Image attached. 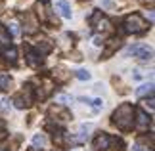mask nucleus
I'll return each instance as SVG.
<instances>
[{
	"label": "nucleus",
	"mask_w": 155,
	"mask_h": 151,
	"mask_svg": "<svg viewBox=\"0 0 155 151\" xmlns=\"http://www.w3.org/2000/svg\"><path fill=\"white\" fill-rule=\"evenodd\" d=\"M147 27H150V25L144 21V17H142L140 14H130V15H127V17H124V23H123V29L127 33H132V34L144 33Z\"/></svg>",
	"instance_id": "nucleus-2"
},
{
	"label": "nucleus",
	"mask_w": 155,
	"mask_h": 151,
	"mask_svg": "<svg viewBox=\"0 0 155 151\" xmlns=\"http://www.w3.org/2000/svg\"><path fill=\"white\" fill-rule=\"evenodd\" d=\"M88 103H90V105H94V107H96V109H100V107H104V100L96 98V100H90V101H88Z\"/></svg>",
	"instance_id": "nucleus-22"
},
{
	"label": "nucleus",
	"mask_w": 155,
	"mask_h": 151,
	"mask_svg": "<svg viewBox=\"0 0 155 151\" xmlns=\"http://www.w3.org/2000/svg\"><path fill=\"white\" fill-rule=\"evenodd\" d=\"M56 10L65 17V19H71V15H73V11H71L69 4L65 2V0H58V2H56Z\"/></svg>",
	"instance_id": "nucleus-10"
},
{
	"label": "nucleus",
	"mask_w": 155,
	"mask_h": 151,
	"mask_svg": "<svg viewBox=\"0 0 155 151\" xmlns=\"http://www.w3.org/2000/svg\"><path fill=\"white\" fill-rule=\"evenodd\" d=\"M109 149H115V151H124V142L121 140V138H113L111 136V146Z\"/></svg>",
	"instance_id": "nucleus-16"
},
{
	"label": "nucleus",
	"mask_w": 155,
	"mask_h": 151,
	"mask_svg": "<svg viewBox=\"0 0 155 151\" xmlns=\"http://www.w3.org/2000/svg\"><path fill=\"white\" fill-rule=\"evenodd\" d=\"M56 100L59 101V103H67V101H69L71 98H69V96H67V94H59V96H58V98H56Z\"/></svg>",
	"instance_id": "nucleus-24"
},
{
	"label": "nucleus",
	"mask_w": 155,
	"mask_h": 151,
	"mask_svg": "<svg viewBox=\"0 0 155 151\" xmlns=\"http://www.w3.org/2000/svg\"><path fill=\"white\" fill-rule=\"evenodd\" d=\"M54 77H56V80H59V82H65V80H67V77H69V73H65V69H56V73H54Z\"/></svg>",
	"instance_id": "nucleus-19"
},
{
	"label": "nucleus",
	"mask_w": 155,
	"mask_h": 151,
	"mask_svg": "<svg viewBox=\"0 0 155 151\" xmlns=\"http://www.w3.org/2000/svg\"><path fill=\"white\" fill-rule=\"evenodd\" d=\"M119 46H121V40H119V38H117V40H111V44L107 46V50L104 52V57H109V56H111V54L117 50Z\"/></svg>",
	"instance_id": "nucleus-17"
},
{
	"label": "nucleus",
	"mask_w": 155,
	"mask_h": 151,
	"mask_svg": "<svg viewBox=\"0 0 155 151\" xmlns=\"http://www.w3.org/2000/svg\"><path fill=\"white\" fill-rule=\"evenodd\" d=\"M6 31H8V33H12V34H19V27H17V23H8Z\"/></svg>",
	"instance_id": "nucleus-21"
},
{
	"label": "nucleus",
	"mask_w": 155,
	"mask_h": 151,
	"mask_svg": "<svg viewBox=\"0 0 155 151\" xmlns=\"http://www.w3.org/2000/svg\"><path fill=\"white\" fill-rule=\"evenodd\" d=\"M94 44H96V46H102V44H104V38H100V37H94Z\"/></svg>",
	"instance_id": "nucleus-26"
},
{
	"label": "nucleus",
	"mask_w": 155,
	"mask_h": 151,
	"mask_svg": "<svg viewBox=\"0 0 155 151\" xmlns=\"http://www.w3.org/2000/svg\"><path fill=\"white\" fill-rule=\"evenodd\" d=\"M75 75H77V78H81V80H88V78H90V73H88L86 69H79Z\"/></svg>",
	"instance_id": "nucleus-20"
},
{
	"label": "nucleus",
	"mask_w": 155,
	"mask_h": 151,
	"mask_svg": "<svg viewBox=\"0 0 155 151\" xmlns=\"http://www.w3.org/2000/svg\"><path fill=\"white\" fill-rule=\"evenodd\" d=\"M92 146H94V149H96V151H107V149H109V146H111V136L102 132V134H98L96 138H94V143H92Z\"/></svg>",
	"instance_id": "nucleus-4"
},
{
	"label": "nucleus",
	"mask_w": 155,
	"mask_h": 151,
	"mask_svg": "<svg viewBox=\"0 0 155 151\" xmlns=\"http://www.w3.org/2000/svg\"><path fill=\"white\" fill-rule=\"evenodd\" d=\"M0 56H2V59L8 61V63H15L17 61V52H15V48H12V46L2 48V50H0Z\"/></svg>",
	"instance_id": "nucleus-9"
},
{
	"label": "nucleus",
	"mask_w": 155,
	"mask_h": 151,
	"mask_svg": "<svg viewBox=\"0 0 155 151\" xmlns=\"http://www.w3.org/2000/svg\"><path fill=\"white\" fill-rule=\"evenodd\" d=\"M111 123L117 126L119 130L128 132L134 128V105L130 103H121L111 115Z\"/></svg>",
	"instance_id": "nucleus-1"
},
{
	"label": "nucleus",
	"mask_w": 155,
	"mask_h": 151,
	"mask_svg": "<svg viewBox=\"0 0 155 151\" xmlns=\"http://www.w3.org/2000/svg\"><path fill=\"white\" fill-rule=\"evenodd\" d=\"M14 86V80L8 75H0V92H10Z\"/></svg>",
	"instance_id": "nucleus-11"
},
{
	"label": "nucleus",
	"mask_w": 155,
	"mask_h": 151,
	"mask_svg": "<svg viewBox=\"0 0 155 151\" xmlns=\"http://www.w3.org/2000/svg\"><path fill=\"white\" fill-rule=\"evenodd\" d=\"M128 54L134 57H140V59H151V50L147 46H142V44H136V46H130L128 48Z\"/></svg>",
	"instance_id": "nucleus-5"
},
{
	"label": "nucleus",
	"mask_w": 155,
	"mask_h": 151,
	"mask_svg": "<svg viewBox=\"0 0 155 151\" xmlns=\"http://www.w3.org/2000/svg\"><path fill=\"white\" fill-rule=\"evenodd\" d=\"M46 146V136L44 134H35L33 136V147L35 149H40Z\"/></svg>",
	"instance_id": "nucleus-13"
},
{
	"label": "nucleus",
	"mask_w": 155,
	"mask_h": 151,
	"mask_svg": "<svg viewBox=\"0 0 155 151\" xmlns=\"http://www.w3.org/2000/svg\"><path fill=\"white\" fill-rule=\"evenodd\" d=\"M50 50H52V44L48 42V38H42V42H38V46H37V52H38L42 57H44V54H48Z\"/></svg>",
	"instance_id": "nucleus-12"
},
{
	"label": "nucleus",
	"mask_w": 155,
	"mask_h": 151,
	"mask_svg": "<svg viewBox=\"0 0 155 151\" xmlns=\"http://www.w3.org/2000/svg\"><path fill=\"white\" fill-rule=\"evenodd\" d=\"M136 92H138V96H146V94L151 96V92H153V84H142V86L136 90Z\"/></svg>",
	"instance_id": "nucleus-18"
},
{
	"label": "nucleus",
	"mask_w": 155,
	"mask_h": 151,
	"mask_svg": "<svg viewBox=\"0 0 155 151\" xmlns=\"http://www.w3.org/2000/svg\"><path fill=\"white\" fill-rule=\"evenodd\" d=\"M144 105H146V107H150V111H153V96H150V98H146V100H144Z\"/></svg>",
	"instance_id": "nucleus-25"
},
{
	"label": "nucleus",
	"mask_w": 155,
	"mask_h": 151,
	"mask_svg": "<svg viewBox=\"0 0 155 151\" xmlns=\"http://www.w3.org/2000/svg\"><path fill=\"white\" fill-rule=\"evenodd\" d=\"M14 105L17 107V109H25V107L31 105V101H29L27 98H23V96H15V98H14Z\"/></svg>",
	"instance_id": "nucleus-14"
},
{
	"label": "nucleus",
	"mask_w": 155,
	"mask_h": 151,
	"mask_svg": "<svg viewBox=\"0 0 155 151\" xmlns=\"http://www.w3.org/2000/svg\"><path fill=\"white\" fill-rule=\"evenodd\" d=\"M4 8V2H2V0H0V10H2Z\"/></svg>",
	"instance_id": "nucleus-27"
},
{
	"label": "nucleus",
	"mask_w": 155,
	"mask_h": 151,
	"mask_svg": "<svg viewBox=\"0 0 155 151\" xmlns=\"http://www.w3.org/2000/svg\"><path fill=\"white\" fill-rule=\"evenodd\" d=\"M150 124H151V117H147L144 111L134 109V126L136 128H138L140 132H146L147 128H150Z\"/></svg>",
	"instance_id": "nucleus-3"
},
{
	"label": "nucleus",
	"mask_w": 155,
	"mask_h": 151,
	"mask_svg": "<svg viewBox=\"0 0 155 151\" xmlns=\"http://www.w3.org/2000/svg\"><path fill=\"white\" fill-rule=\"evenodd\" d=\"M48 113H50L52 119H58V120H61V123H65V120L71 119V113L65 109V107H61V105H54V107H50Z\"/></svg>",
	"instance_id": "nucleus-7"
},
{
	"label": "nucleus",
	"mask_w": 155,
	"mask_h": 151,
	"mask_svg": "<svg viewBox=\"0 0 155 151\" xmlns=\"http://www.w3.org/2000/svg\"><path fill=\"white\" fill-rule=\"evenodd\" d=\"M23 23H25L23 27H25L27 33H35L38 29V19L33 14H25V15H23Z\"/></svg>",
	"instance_id": "nucleus-8"
},
{
	"label": "nucleus",
	"mask_w": 155,
	"mask_h": 151,
	"mask_svg": "<svg viewBox=\"0 0 155 151\" xmlns=\"http://www.w3.org/2000/svg\"><path fill=\"white\" fill-rule=\"evenodd\" d=\"M0 109H2V111H8V109H10V103H8V100L0 98Z\"/></svg>",
	"instance_id": "nucleus-23"
},
{
	"label": "nucleus",
	"mask_w": 155,
	"mask_h": 151,
	"mask_svg": "<svg viewBox=\"0 0 155 151\" xmlns=\"http://www.w3.org/2000/svg\"><path fill=\"white\" fill-rule=\"evenodd\" d=\"M10 40H12V37L8 34V31H6V29H2V27H0V46L8 48V46H10Z\"/></svg>",
	"instance_id": "nucleus-15"
},
{
	"label": "nucleus",
	"mask_w": 155,
	"mask_h": 151,
	"mask_svg": "<svg viewBox=\"0 0 155 151\" xmlns=\"http://www.w3.org/2000/svg\"><path fill=\"white\" fill-rule=\"evenodd\" d=\"M29 151H40V149H35V147H33V149H29Z\"/></svg>",
	"instance_id": "nucleus-28"
},
{
	"label": "nucleus",
	"mask_w": 155,
	"mask_h": 151,
	"mask_svg": "<svg viewBox=\"0 0 155 151\" xmlns=\"http://www.w3.org/2000/svg\"><path fill=\"white\" fill-rule=\"evenodd\" d=\"M25 59H27V63L31 65V67H40L42 61H44V57L40 56L37 50H33V48H27L25 50Z\"/></svg>",
	"instance_id": "nucleus-6"
}]
</instances>
